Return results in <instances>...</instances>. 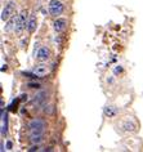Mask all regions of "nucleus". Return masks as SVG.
<instances>
[{"label": "nucleus", "instance_id": "1", "mask_svg": "<svg viewBox=\"0 0 143 152\" xmlns=\"http://www.w3.org/2000/svg\"><path fill=\"white\" fill-rule=\"evenodd\" d=\"M27 22H28L27 21V10H22L17 17L16 26H14V32L21 34L26 27H27Z\"/></svg>", "mask_w": 143, "mask_h": 152}, {"label": "nucleus", "instance_id": "2", "mask_svg": "<svg viewBox=\"0 0 143 152\" xmlns=\"http://www.w3.org/2000/svg\"><path fill=\"white\" fill-rule=\"evenodd\" d=\"M44 123L43 120L40 119H35L32 120L31 123L28 124V132L31 135H35V134H43V130H44Z\"/></svg>", "mask_w": 143, "mask_h": 152}, {"label": "nucleus", "instance_id": "3", "mask_svg": "<svg viewBox=\"0 0 143 152\" xmlns=\"http://www.w3.org/2000/svg\"><path fill=\"white\" fill-rule=\"evenodd\" d=\"M63 10H65V5H63L59 0H50V3H49V13H50V16L58 17V16H61V14L63 13Z\"/></svg>", "mask_w": 143, "mask_h": 152}, {"label": "nucleus", "instance_id": "4", "mask_svg": "<svg viewBox=\"0 0 143 152\" xmlns=\"http://www.w3.org/2000/svg\"><path fill=\"white\" fill-rule=\"evenodd\" d=\"M14 7H16V4H14L13 1H9L8 4L5 5V8L3 9L1 12V20L3 21H8L10 17H12V14L14 13Z\"/></svg>", "mask_w": 143, "mask_h": 152}, {"label": "nucleus", "instance_id": "5", "mask_svg": "<svg viewBox=\"0 0 143 152\" xmlns=\"http://www.w3.org/2000/svg\"><path fill=\"white\" fill-rule=\"evenodd\" d=\"M34 75H36L37 77H43V76H45L48 74V67H47V64H37V66L34 68Z\"/></svg>", "mask_w": 143, "mask_h": 152}, {"label": "nucleus", "instance_id": "6", "mask_svg": "<svg viewBox=\"0 0 143 152\" xmlns=\"http://www.w3.org/2000/svg\"><path fill=\"white\" fill-rule=\"evenodd\" d=\"M49 56H50V52H49V49L48 48H40L39 49V52H37V54H36V58L41 61V62H44V61H47V59H49Z\"/></svg>", "mask_w": 143, "mask_h": 152}, {"label": "nucleus", "instance_id": "7", "mask_svg": "<svg viewBox=\"0 0 143 152\" xmlns=\"http://www.w3.org/2000/svg\"><path fill=\"white\" fill-rule=\"evenodd\" d=\"M66 26H67V21H66V20H63V18H59V20L54 21L53 28H54V31H55V32H62L63 30L66 28Z\"/></svg>", "mask_w": 143, "mask_h": 152}, {"label": "nucleus", "instance_id": "8", "mask_svg": "<svg viewBox=\"0 0 143 152\" xmlns=\"http://www.w3.org/2000/svg\"><path fill=\"white\" fill-rule=\"evenodd\" d=\"M36 28V18L35 16H31L30 17V20L27 22V31L28 32H34Z\"/></svg>", "mask_w": 143, "mask_h": 152}, {"label": "nucleus", "instance_id": "9", "mask_svg": "<svg viewBox=\"0 0 143 152\" xmlns=\"http://www.w3.org/2000/svg\"><path fill=\"white\" fill-rule=\"evenodd\" d=\"M103 112H104V115L108 116V117H115V116H116V113H117L116 108L111 107V106H107V107H104Z\"/></svg>", "mask_w": 143, "mask_h": 152}, {"label": "nucleus", "instance_id": "10", "mask_svg": "<svg viewBox=\"0 0 143 152\" xmlns=\"http://www.w3.org/2000/svg\"><path fill=\"white\" fill-rule=\"evenodd\" d=\"M45 96H47V93H45V92H40L39 94H36L35 98H34V103L41 104L44 102V99H45Z\"/></svg>", "mask_w": 143, "mask_h": 152}, {"label": "nucleus", "instance_id": "11", "mask_svg": "<svg viewBox=\"0 0 143 152\" xmlns=\"http://www.w3.org/2000/svg\"><path fill=\"white\" fill-rule=\"evenodd\" d=\"M123 128H124V130H126V132H133L135 130V125L131 123V121H125L123 125Z\"/></svg>", "mask_w": 143, "mask_h": 152}, {"label": "nucleus", "instance_id": "12", "mask_svg": "<svg viewBox=\"0 0 143 152\" xmlns=\"http://www.w3.org/2000/svg\"><path fill=\"white\" fill-rule=\"evenodd\" d=\"M30 139H31V142L32 143H40L41 142V140H43V134H35V135H31V138H30Z\"/></svg>", "mask_w": 143, "mask_h": 152}, {"label": "nucleus", "instance_id": "13", "mask_svg": "<svg viewBox=\"0 0 143 152\" xmlns=\"http://www.w3.org/2000/svg\"><path fill=\"white\" fill-rule=\"evenodd\" d=\"M28 86L30 88H39V84H37V83H28Z\"/></svg>", "mask_w": 143, "mask_h": 152}, {"label": "nucleus", "instance_id": "14", "mask_svg": "<svg viewBox=\"0 0 143 152\" xmlns=\"http://www.w3.org/2000/svg\"><path fill=\"white\" fill-rule=\"evenodd\" d=\"M28 151H30V152H32V151H39V146H37V144H36V146H32Z\"/></svg>", "mask_w": 143, "mask_h": 152}, {"label": "nucleus", "instance_id": "15", "mask_svg": "<svg viewBox=\"0 0 143 152\" xmlns=\"http://www.w3.org/2000/svg\"><path fill=\"white\" fill-rule=\"evenodd\" d=\"M25 99H27V94H23V96H21V101H25Z\"/></svg>", "mask_w": 143, "mask_h": 152}, {"label": "nucleus", "instance_id": "16", "mask_svg": "<svg viewBox=\"0 0 143 152\" xmlns=\"http://www.w3.org/2000/svg\"><path fill=\"white\" fill-rule=\"evenodd\" d=\"M7 147H8V150H9V148H12V143L8 142V143H7Z\"/></svg>", "mask_w": 143, "mask_h": 152}]
</instances>
